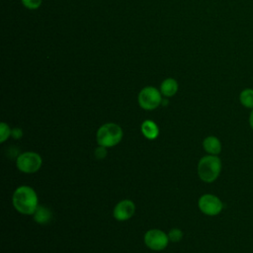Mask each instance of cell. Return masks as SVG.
<instances>
[{"label":"cell","instance_id":"obj_1","mask_svg":"<svg viewBox=\"0 0 253 253\" xmlns=\"http://www.w3.org/2000/svg\"><path fill=\"white\" fill-rule=\"evenodd\" d=\"M12 204L18 212L25 215H33L39 207V198L32 187L22 185L14 191Z\"/></svg>","mask_w":253,"mask_h":253},{"label":"cell","instance_id":"obj_2","mask_svg":"<svg viewBox=\"0 0 253 253\" xmlns=\"http://www.w3.org/2000/svg\"><path fill=\"white\" fill-rule=\"evenodd\" d=\"M221 170L222 162L218 155L207 154L198 162V176L205 183L214 182L219 177Z\"/></svg>","mask_w":253,"mask_h":253},{"label":"cell","instance_id":"obj_3","mask_svg":"<svg viewBox=\"0 0 253 253\" xmlns=\"http://www.w3.org/2000/svg\"><path fill=\"white\" fill-rule=\"evenodd\" d=\"M124 132L122 127L116 123H106L102 125L96 132V140L98 145L107 148L116 146L121 142Z\"/></svg>","mask_w":253,"mask_h":253},{"label":"cell","instance_id":"obj_4","mask_svg":"<svg viewBox=\"0 0 253 253\" xmlns=\"http://www.w3.org/2000/svg\"><path fill=\"white\" fill-rule=\"evenodd\" d=\"M42 165V156L35 151L22 152L16 158V166L18 170L25 174H33L38 172Z\"/></svg>","mask_w":253,"mask_h":253},{"label":"cell","instance_id":"obj_5","mask_svg":"<svg viewBox=\"0 0 253 253\" xmlns=\"http://www.w3.org/2000/svg\"><path fill=\"white\" fill-rule=\"evenodd\" d=\"M162 94L160 90L153 86H146L140 90L137 101L140 108L146 111H152L158 108L162 103Z\"/></svg>","mask_w":253,"mask_h":253},{"label":"cell","instance_id":"obj_6","mask_svg":"<svg viewBox=\"0 0 253 253\" xmlns=\"http://www.w3.org/2000/svg\"><path fill=\"white\" fill-rule=\"evenodd\" d=\"M199 210L206 215L215 216L223 210L222 201L213 194H204L198 201Z\"/></svg>","mask_w":253,"mask_h":253},{"label":"cell","instance_id":"obj_7","mask_svg":"<svg viewBox=\"0 0 253 253\" xmlns=\"http://www.w3.org/2000/svg\"><path fill=\"white\" fill-rule=\"evenodd\" d=\"M145 245L153 251H162L167 246L169 241L168 234L161 229L152 228L145 232L143 237Z\"/></svg>","mask_w":253,"mask_h":253},{"label":"cell","instance_id":"obj_8","mask_svg":"<svg viewBox=\"0 0 253 253\" xmlns=\"http://www.w3.org/2000/svg\"><path fill=\"white\" fill-rule=\"evenodd\" d=\"M135 212V205L131 200H122L120 201L113 210V215L115 219L119 221H126L132 217Z\"/></svg>","mask_w":253,"mask_h":253},{"label":"cell","instance_id":"obj_9","mask_svg":"<svg viewBox=\"0 0 253 253\" xmlns=\"http://www.w3.org/2000/svg\"><path fill=\"white\" fill-rule=\"evenodd\" d=\"M204 150L211 155H218L222 150V144L220 139L215 135H209L203 140Z\"/></svg>","mask_w":253,"mask_h":253},{"label":"cell","instance_id":"obj_10","mask_svg":"<svg viewBox=\"0 0 253 253\" xmlns=\"http://www.w3.org/2000/svg\"><path fill=\"white\" fill-rule=\"evenodd\" d=\"M33 218L38 224H41V225L47 224L52 219V211L49 208L43 205H39V207L33 213Z\"/></svg>","mask_w":253,"mask_h":253},{"label":"cell","instance_id":"obj_11","mask_svg":"<svg viewBox=\"0 0 253 253\" xmlns=\"http://www.w3.org/2000/svg\"><path fill=\"white\" fill-rule=\"evenodd\" d=\"M140 130L143 136L150 140L157 138L159 135V127L156 123L151 120H145L140 126Z\"/></svg>","mask_w":253,"mask_h":253},{"label":"cell","instance_id":"obj_12","mask_svg":"<svg viewBox=\"0 0 253 253\" xmlns=\"http://www.w3.org/2000/svg\"><path fill=\"white\" fill-rule=\"evenodd\" d=\"M178 91V83L173 78H167L163 80L160 85V92L164 97H172Z\"/></svg>","mask_w":253,"mask_h":253},{"label":"cell","instance_id":"obj_13","mask_svg":"<svg viewBox=\"0 0 253 253\" xmlns=\"http://www.w3.org/2000/svg\"><path fill=\"white\" fill-rule=\"evenodd\" d=\"M239 103L245 109L252 110L253 109V88H244L241 90L238 96Z\"/></svg>","mask_w":253,"mask_h":253},{"label":"cell","instance_id":"obj_14","mask_svg":"<svg viewBox=\"0 0 253 253\" xmlns=\"http://www.w3.org/2000/svg\"><path fill=\"white\" fill-rule=\"evenodd\" d=\"M11 131H12V128L4 122H2L0 124V142L3 143L5 142L9 136H11Z\"/></svg>","mask_w":253,"mask_h":253},{"label":"cell","instance_id":"obj_15","mask_svg":"<svg viewBox=\"0 0 253 253\" xmlns=\"http://www.w3.org/2000/svg\"><path fill=\"white\" fill-rule=\"evenodd\" d=\"M167 234H168L169 241H171V242L176 243V242H179L183 238V231L179 228H176V227L170 229Z\"/></svg>","mask_w":253,"mask_h":253},{"label":"cell","instance_id":"obj_16","mask_svg":"<svg viewBox=\"0 0 253 253\" xmlns=\"http://www.w3.org/2000/svg\"><path fill=\"white\" fill-rule=\"evenodd\" d=\"M108 148L105 147V146H102V145H99L95 148L94 150V155L97 159L101 160V159H104L106 156H107V153H108Z\"/></svg>","mask_w":253,"mask_h":253},{"label":"cell","instance_id":"obj_17","mask_svg":"<svg viewBox=\"0 0 253 253\" xmlns=\"http://www.w3.org/2000/svg\"><path fill=\"white\" fill-rule=\"evenodd\" d=\"M22 3L28 9L35 10V9H38L41 6L42 0H22Z\"/></svg>","mask_w":253,"mask_h":253},{"label":"cell","instance_id":"obj_18","mask_svg":"<svg viewBox=\"0 0 253 253\" xmlns=\"http://www.w3.org/2000/svg\"><path fill=\"white\" fill-rule=\"evenodd\" d=\"M24 132H23V129L21 127H14L12 128V131H11V136L14 138V139H20L22 138Z\"/></svg>","mask_w":253,"mask_h":253},{"label":"cell","instance_id":"obj_19","mask_svg":"<svg viewBox=\"0 0 253 253\" xmlns=\"http://www.w3.org/2000/svg\"><path fill=\"white\" fill-rule=\"evenodd\" d=\"M248 124H249V126L251 127V129L253 130V109L250 110L249 117H248Z\"/></svg>","mask_w":253,"mask_h":253}]
</instances>
